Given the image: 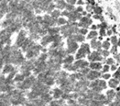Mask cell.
Listing matches in <instances>:
<instances>
[{
    "label": "cell",
    "mask_w": 120,
    "mask_h": 106,
    "mask_svg": "<svg viewBox=\"0 0 120 106\" xmlns=\"http://www.w3.org/2000/svg\"><path fill=\"white\" fill-rule=\"evenodd\" d=\"M53 100H58L61 98V96L63 93V91L60 88H54L50 91Z\"/></svg>",
    "instance_id": "8992f818"
},
{
    "label": "cell",
    "mask_w": 120,
    "mask_h": 106,
    "mask_svg": "<svg viewBox=\"0 0 120 106\" xmlns=\"http://www.w3.org/2000/svg\"><path fill=\"white\" fill-rule=\"evenodd\" d=\"M108 63L109 64H113V61H112V59H109L108 60Z\"/></svg>",
    "instance_id": "603a6c76"
},
{
    "label": "cell",
    "mask_w": 120,
    "mask_h": 106,
    "mask_svg": "<svg viewBox=\"0 0 120 106\" xmlns=\"http://www.w3.org/2000/svg\"><path fill=\"white\" fill-rule=\"evenodd\" d=\"M103 55L104 56H108V55H109V52H108V51H103Z\"/></svg>",
    "instance_id": "7402d4cb"
},
{
    "label": "cell",
    "mask_w": 120,
    "mask_h": 106,
    "mask_svg": "<svg viewBox=\"0 0 120 106\" xmlns=\"http://www.w3.org/2000/svg\"><path fill=\"white\" fill-rule=\"evenodd\" d=\"M27 106L26 105H20V106Z\"/></svg>",
    "instance_id": "d4e9b609"
},
{
    "label": "cell",
    "mask_w": 120,
    "mask_h": 106,
    "mask_svg": "<svg viewBox=\"0 0 120 106\" xmlns=\"http://www.w3.org/2000/svg\"><path fill=\"white\" fill-rule=\"evenodd\" d=\"M19 72L21 73V74L24 76V77H25V79H26V78H28V77H30V76L32 75V72L27 71V70H21V71H19Z\"/></svg>",
    "instance_id": "5bb4252c"
},
{
    "label": "cell",
    "mask_w": 120,
    "mask_h": 106,
    "mask_svg": "<svg viewBox=\"0 0 120 106\" xmlns=\"http://www.w3.org/2000/svg\"><path fill=\"white\" fill-rule=\"evenodd\" d=\"M116 69V67L115 66V65H112V70L113 71V70H115Z\"/></svg>",
    "instance_id": "cb8c5ba5"
},
{
    "label": "cell",
    "mask_w": 120,
    "mask_h": 106,
    "mask_svg": "<svg viewBox=\"0 0 120 106\" xmlns=\"http://www.w3.org/2000/svg\"><path fill=\"white\" fill-rule=\"evenodd\" d=\"M118 84H119V81H117V80H115V79H112L109 82V86L111 88H115Z\"/></svg>",
    "instance_id": "e0dca14e"
},
{
    "label": "cell",
    "mask_w": 120,
    "mask_h": 106,
    "mask_svg": "<svg viewBox=\"0 0 120 106\" xmlns=\"http://www.w3.org/2000/svg\"><path fill=\"white\" fill-rule=\"evenodd\" d=\"M44 102H45L47 105H49L53 99V97L51 94V93H43L41 95V96L39 97Z\"/></svg>",
    "instance_id": "ba28073f"
},
{
    "label": "cell",
    "mask_w": 120,
    "mask_h": 106,
    "mask_svg": "<svg viewBox=\"0 0 120 106\" xmlns=\"http://www.w3.org/2000/svg\"><path fill=\"white\" fill-rule=\"evenodd\" d=\"M110 75L108 74H104V75L103 76V78H104L105 79H108L110 78Z\"/></svg>",
    "instance_id": "44dd1931"
},
{
    "label": "cell",
    "mask_w": 120,
    "mask_h": 106,
    "mask_svg": "<svg viewBox=\"0 0 120 106\" xmlns=\"http://www.w3.org/2000/svg\"><path fill=\"white\" fill-rule=\"evenodd\" d=\"M25 105L27 106H48V105L40 98H38L33 101H27Z\"/></svg>",
    "instance_id": "5b68a950"
},
{
    "label": "cell",
    "mask_w": 120,
    "mask_h": 106,
    "mask_svg": "<svg viewBox=\"0 0 120 106\" xmlns=\"http://www.w3.org/2000/svg\"><path fill=\"white\" fill-rule=\"evenodd\" d=\"M100 76H101V73L98 71H90L89 74L86 75V77L90 80H94L98 77H99Z\"/></svg>",
    "instance_id": "9c48e42d"
},
{
    "label": "cell",
    "mask_w": 120,
    "mask_h": 106,
    "mask_svg": "<svg viewBox=\"0 0 120 106\" xmlns=\"http://www.w3.org/2000/svg\"><path fill=\"white\" fill-rule=\"evenodd\" d=\"M55 83H56L55 78L53 76H46V79H45V81L44 82V84L45 85H46L47 86H49L50 88L52 87L55 84Z\"/></svg>",
    "instance_id": "30bf717a"
},
{
    "label": "cell",
    "mask_w": 120,
    "mask_h": 106,
    "mask_svg": "<svg viewBox=\"0 0 120 106\" xmlns=\"http://www.w3.org/2000/svg\"><path fill=\"white\" fill-rule=\"evenodd\" d=\"M8 93L11 96V103L12 106L25 105L27 102V99L25 96V91L14 89Z\"/></svg>",
    "instance_id": "6da1fadb"
},
{
    "label": "cell",
    "mask_w": 120,
    "mask_h": 106,
    "mask_svg": "<svg viewBox=\"0 0 120 106\" xmlns=\"http://www.w3.org/2000/svg\"><path fill=\"white\" fill-rule=\"evenodd\" d=\"M103 72H108V71L109 70V66H108V65H105V66H103Z\"/></svg>",
    "instance_id": "d6986e66"
},
{
    "label": "cell",
    "mask_w": 120,
    "mask_h": 106,
    "mask_svg": "<svg viewBox=\"0 0 120 106\" xmlns=\"http://www.w3.org/2000/svg\"><path fill=\"white\" fill-rule=\"evenodd\" d=\"M107 42H105L104 43H103V46L105 48V49H108V47H109V46H110V44L109 43H106Z\"/></svg>",
    "instance_id": "ffe728a7"
},
{
    "label": "cell",
    "mask_w": 120,
    "mask_h": 106,
    "mask_svg": "<svg viewBox=\"0 0 120 106\" xmlns=\"http://www.w3.org/2000/svg\"><path fill=\"white\" fill-rule=\"evenodd\" d=\"M25 96L26 97V98L27 99V101H33L35 100L39 97V96L32 90H29V91H25Z\"/></svg>",
    "instance_id": "52a82bcc"
},
{
    "label": "cell",
    "mask_w": 120,
    "mask_h": 106,
    "mask_svg": "<svg viewBox=\"0 0 120 106\" xmlns=\"http://www.w3.org/2000/svg\"><path fill=\"white\" fill-rule=\"evenodd\" d=\"M90 67L93 69H96V70H99L102 68L101 64L98 63V62H94L91 63V64L90 65Z\"/></svg>",
    "instance_id": "4fadbf2b"
},
{
    "label": "cell",
    "mask_w": 120,
    "mask_h": 106,
    "mask_svg": "<svg viewBox=\"0 0 120 106\" xmlns=\"http://www.w3.org/2000/svg\"><path fill=\"white\" fill-rule=\"evenodd\" d=\"M6 76L0 73V89L2 86H4L6 84Z\"/></svg>",
    "instance_id": "2e32d148"
},
{
    "label": "cell",
    "mask_w": 120,
    "mask_h": 106,
    "mask_svg": "<svg viewBox=\"0 0 120 106\" xmlns=\"http://www.w3.org/2000/svg\"><path fill=\"white\" fill-rule=\"evenodd\" d=\"M34 68L35 67L34 64V60H27V61L25 60L24 62L20 65V67H19V71L27 70L32 72Z\"/></svg>",
    "instance_id": "3957f363"
},
{
    "label": "cell",
    "mask_w": 120,
    "mask_h": 106,
    "mask_svg": "<svg viewBox=\"0 0 120 106\" xmlns=\"http://www.w3.org/2000/svg\"><path fill=\"white\" fill-rule=\"evenodd\" d=\"M46 76H47V75L46 74V73H45V72H43V73H40L39 74H38V75L36 76V78H37V80L38 81H39V82L44 84V81H45Z\"/></svg>",
    "instance_id": "7c38bea8"
},
{
    "label": "cell",
    "mask_w": 120,
    "mask_h": 106,
    "mask_svg": "<svg viewBox=\"0 0 120 106\" xmlns=\"http://www.w3.org/2000/svg\"><path fill=\"white\" fill-rule=\"evenodd\" d=\"M115 93L113 91H109L108 92V98H110V100H112V99L115 97Z\"/></svg>",
    "instance_id": "ac0fdd59"
},
{
    "label": "cell",
    "mask_w": 120,
    "mask_h": 106,
    "mask_svg": "<svg viewBox=\"0 0 120 106\" xmlns=\"http://www.w3.org/2000/svg\"><path fill=\"white\" fill-rule=\"evenodd\" d=\"M25 79V78L24 77V76H23L21 73L18 72V73L15 76V77H14V79H13V82H14V84H18V83L22 82Z\"/></svg>",
    "instance_id": "8fae6325"
},
{
    "label": "cell",
    "mask_w": 120,
    "mask_h": 106,
    "mask_svg": "<svg viewBox=\"0 0 120 106\" xmlns=\"http://www.w3.org/2000/svg\"><path fill=\"white\" fill-rule=\"evenodd\" d=\"M16 67H15L12 64H5L1 72V74L6 76L9 74H11L13 71H14Z\"/></svg>",
    "instance_id": "277c9868"
},
{
    "label": "cell",
    "mask_w": 120,
    "mask_h": 106,
    "mask_svg": "<svg viewBox=\"0 0 120 106\" xmlns=\"http://www.w3.org/2000/svg\"><path fill=\"white\" fill-rule=\"evenodd\" d=\"M36 81H37L36 76L32 74L30 77L26 78L22 82L18 83V84H15V89H19V90L22 91H29V90H31L32 86L36 82Z\"/></svg>",
    "instance_id": "7a4b0ae2"
},
{
    "label": "cell",
    "mask_w": 120,
    "mask_h": 106,
    "mask_svg": "<svg viewBox=\"0 0 120 106\" xmlns=\"http://www.w3.org/2000/svg\"><path fill=\"white\" fill-rule=\"evenodd\" d=\"M0 106H12L10 100H0Z\"/></svg>",
    "instance_id": "9a60e30c"
},
{
    "label": "cell",
    "mask_w": 120,
    "mask_h": 106,
    "mask_svg": "<svg viewBox=\"0 0 120 106\" xmlns=\"http://www.w3.org/2000/svg\"><path fill=\"white\" fill-rule=\"evenodd\" d=\"M1 93V89H0V94Z\"/></svg>",
    "instance_id": "484cf974"
}]
</instances>
